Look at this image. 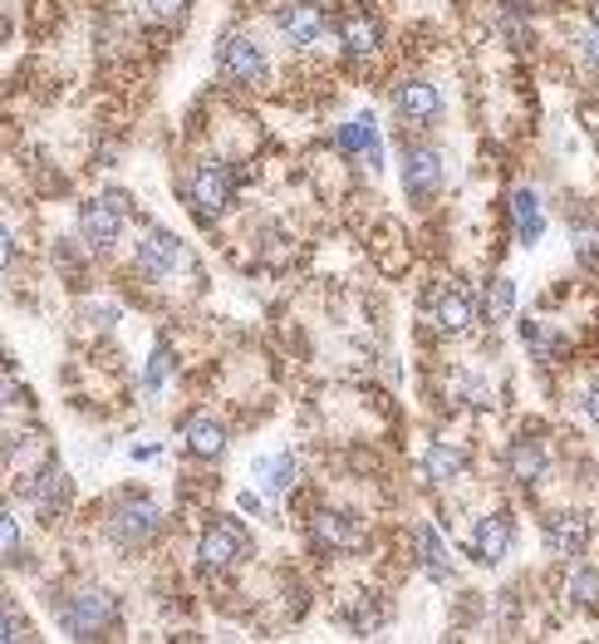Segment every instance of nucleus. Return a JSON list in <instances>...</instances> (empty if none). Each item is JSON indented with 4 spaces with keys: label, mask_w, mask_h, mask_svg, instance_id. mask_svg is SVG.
Segmentation results:
<instances>
[{
    "label": "nucleus",
    "mask_w": 599,
    "mask_h": 644,
    "mask_svg": "<svg viewBox=\"0 0 599 644\" xmlns=\"http://www.w3.org/2000/svg\"><path fill=\"white\" fill-rule=\"evenodd\" d=\"M339 153L354 163V158H364L369 168H378V158H384V144H378V123L369 119V113H359L354 123H339V134H335Z\"/></svg>",
    "instance_id": "17"
},
{
    "label": "nucleus",
    "mask_w": 599,
    "mask_h": 644,
    "mask_svg": "<svg viewBox=\"0 0 599 644\" xmlns=\"http://www.w3.org/2000/svg\"><path fill=\"white\" fill-rule=\"evenodd\" d=\"M511 542H516V527H511L507 511H491V517H482L477 532H472V556H477V566H501L511 552Z\"/></svg>",
    "instance_id": "14"
},
{
    "label": "nucleus",
    "mask_w": 599,
    "mask_h": 644,
    "mask_svg": "<svg viewBox=\"0 0 599 644\" xmlns=\"http://www.w3.org/2000/svg\"><path fill=\"white\" fill-rule=\"evenodd\" d=\"M123 222H128V197L123 193L93 197V202H84V212H79V232L93 251H109V246L123 236Z\"/></svg>",
    "instance_id": "7"
},
{
    "label": "nucleus",
    "mask_w": 599,
    "mask_h": 644,
    "mask_svg": "<svg viewBox=\"0 0 599 644\" xmlns=\"http://www.w3.org/2000/svg\"><path fill=\"white\" fill-rule=\"evenodd\" d=\"M507 472L521 482V487H536V482L550 472V453H546V443H536V438H516V443L507 448Z\"/></svg>",
    "instance_id": "19"
},
{
    "label": "nucleus",
    "mask_w": 599,
    "mask_h": 644,
    "mask_svg": "<svg viewBox=\"0 0 599 644\" xmlns=\"http://www.w3.org/2000/svg\"><path fill=\"white\" fill-rule=\"evenodd\" d=\"M585 413H589V423H599V379L585 389Z\"/></svg>",
    "instance_id": "34"
},
{
    "label": "nucleus",
    "mask_w": 599,
    "mask_h": 644,
    "mask_svg": "<svg viewBox=\"0 0 599 644\" xmlns=\"http://www.w3.org/2000/svg\"><path fill=\"white\" fill-rule=\"evenodd\" d=\"M0 542H5V566H21V522H15V511L0 517Z\"/></svg>",
    "instance_id": "31"
},
{
    "label": "nucleus",
    "mask_w": 599,
    "mask_h": 644,
    "mask_svg": "<svg viewBox=\"0 0 599 644\" xmlns=\"http://www.w3.org/2000/svg\"><path fill=\"white\" fill-rule=\"evenodd\" d=\"M251 552H255V542L236 517H212L202 542H197V566H202L207 575H232L236 566L251 561Z\"/></svg>",
    "instance_id": "2"
},
{
    "label": "nucleus",
    "mask_w": 599,
    "mask_h": 644,
    "mask_svg": "<svg viewBox=\"0 0 599 644\" xmlns=\"http://www.w3.org/2000/svg\"><path fill=\"white\" fill-rule=\"evenodd\" d=\"M511 222H516L521 246H536L540 236H546V207H540V197L531 193V187H516V193H511Z\"/></svg>",
    "instance_id": "20"
},
{
    "label": "nucleus",
    "mask_w": 599,
    "mask_h": 644,
    "mask_svg": "<svg viewBox=\"0 0 599 644\" xmlns=\"http://www.w3.org/2000/svg\"><path fill=\"white\" fill-rule=\"evenodd\" d=\"M232 197H236V183L222 163H202L187 177V207H192L202 222H216V216L232 207Z\"/></svg>",
    "instance_id": "8"
},
{
    "label": "nucleus",
    "mask_w": 599,
    "mask_h": 644,
    "mask_svg": "<svg viewBox=\"0 0 599 644\" xmlns=\"http://www.w3.org/2000/svg\"><path fill=\"white\" fill-rule=\"evenodd\" d=\"M226 423L222 419H212V413H192L187 419V429H183V443H187V453L192 458H202V462H212V458H222L226 453Z\"/></svg>",
    "instance_id": "18"
},
{
    "label": "nucleus",
    "mask_w": 599,
    "mask_h": 644,
    "mask_svg": "<svg viewBox=\"0 0 599 644\" xmlns=\"http://www.w3.org/2000/svg\"><path fill=\"white\" fill-rule=\"evenodd\" d=\"M501 35H507V40L516 45V50H526V45H531V25L521 21L516 11H507V15H501Z\"/></svg>",
    "instance_id": "32"
},
{
    "label": "nucleus",
    "mask_w": 599,
    "mask_h": 644,
    "mask_svg": "<svg viewBox=\"0 0 599 644\" xmlns=\"http://www.w3.org/2000/svg\"><path fill=\"white\" fill-rule=\"evenodd\" d=\"M570 246H575V261L589 271H599V226L585 222V216H575L570 222Z\"/></svg>",
    "instance_id": "25"
},
{
    "label": "nucleus",
    "mask_w": 599,
    "mask_h": 644,
    "mask_svg": "<svg viewBox=\"0 0 599 644\" xmlns=\"http://www.w3.org/2000/svg\"><path fill=\"white\" fill-rule=\"evenodd\" d=\"M158 453H163L158 443H138V448H133V458H138V462H148V458H158Z\"/></svg>",
    "instance_id": "35"
},
{
    "label": "nucleus",
    "mask_w": 599,
    "mask_h": 644,
    "mask_svg": "<svg viewBox=\"0 0 599 644\" xmlns=\"http://www.w3.org/2000/svg\"><path fill=\"white\" fill-rule=\"evenodd\" d=\"M142 11L158 25H183L187 11H192V0H142Z\"/></svg>",
    "instance_id": "28"
},
{
    "label": "nucleus",
    "mask_w": 599,
    "mask_h": 644,
    "mask_svg": "<svg viewBox=\"0 0 599 644\" xmlns=\"http://www.w3.org/2000/svg\"><path fill=\"white\" fill-rule=\"evenodd\" d=\"M183 256H187V251H183V236L167 232V226H148L133 261H138V271H142L148 281H167L177 267H183Z\"/></svg>",
    "instance_id": "9"
},
{
    "label": "nucleus",
    "mask_w": 599,
    "mask_h": 644,
    "mask_svg": "<svg viewBox=\"0 0 599 644\" xmlns=\"http://www.w3.org/2000/svg\"><path fill=\"white\" fill-rule=\"evenodd\" d=\"M462 468H467V448H458V443H447V438L427 443V453H423V478L427 482H452Z\"/></svg>",
    "instance_id": "22"
},
{
    "label": "nucleus",
    "mask_w": 599,
    "mask_h": 644,
    "mask_svg": "<svg viewBox=\"0 0 599 644\" xmlns=\"http://www.w3.org/2000/svg\"><path fill=\"white\" fill-rule=\"evenodd\" d=\"M335 30H339V45H345L349 60H374V54L384 50V25H378V15H369L364 5H345Z\"/></svg>",
    "instance_id": "10"
},
{
    "label": "nucleus",
    "mask_w": 599,
    "mask_h": 644,
    "mask_svg": "<svg viewBox=\"0 0 599 644\" xmlns=\"http://www.w3.org/2000/svg\"><path fill=\"white\" fill-rule=\"evenodd\" d=\"M458 404H472V409H491V404H497V394H491L487 379L462 374V379H458Z\"/></svg>",
    "instance_id": "27"
},
{
    "label": "nucleus",
    "mask_w": 599,
    "mask_h": 644,
    "mask_svg": "<svg viewBox=\"0 0 599 644\" xmlns=\"http://www.w3.org/2000/svg\"><path fill=\"white\" fill-rule=\"evenodd\" d=\"M511 310H516V281H511V276H491L487 281V300H482V320L507 325Z\"/></svg>",
    "instance_id": "24"
},
{
    "label": "nucleus",
    "mask_w": 599,
    "mask_h": 644,
    "mask_svg": "<svg viewBox=\"0 0 599 644\" xmlns=\"http://www.w3.org/2000/svg\"><path fill=\"white\" fill-rule=\"evenodd\" d=\"M15 492H21V501H30L40 517H60V511L74 501V478L64 472L60 458H45V468L40 472H25Z\"/></svg>",
    "instance_id": "5"
},
{
    "label": "nucleus",
    "mask_w": 599,
    "mask_h": 644,
    "mask_svg": "<svg viewBox=\"0 0 599 644\" xmlns=\"http://www.w3.org/2000/svg\"><path fill=\"white\" fill-rule=\"evenodd\" d=\"M579 45H585V60L599 70V21H595V25H585V40H579Z\"/></svg>",
    "instance_id": "33"
},
{
    "label": "nucleus",
    "mask_w": 599,
    "mask_h": 644,
    "mask_svg": "<svg viewBox=\"0 0 599 644\" xmlns=\"http://www.w3.org/2000/svg\"><path fill=\"white\" fill-rule=\"evenodd\" d=\"M216 70H222V79L241 84V89H261V84L271 79V54H265L251 35L232 30L216 45Z\"/></svg>",
    "instance_id": "3"
},
{
    "label": "nucleus",
    "mask_w": 599,
    "mask_h": 644,
    "mask_svg": "<svg viewBox=\"0 0 599 644\" xmlns=\"http://www.w3.org/2000/svg\"><path fill=\"white\" fill-rule=\"evenodd\" d=\"M167 369H173V349L158 345V349H153V359H148V369H142V384H148V389H163Z\"/></svg>",
    "instance_id": "30"
},
{
    "label": "nucleus",
    "mask_w": 599,
    "mask_h": 644,
    "mask_svg": "<svg viewBox=\"0 0 599 644\" xmlns=\"http://www.w3.org/2000/svg\"><path fill=\"white\" fill-rule=\"evenodd\" d=\"M275 25H280V35L295 45V50H315V45L325 40V30H329L325 11H320L315 0H290V5L275 15Z\"/></svg>",
    "instance_id": "12"
},
{
    "label": "nucleus",
    "mask_w": 599,
    "mask_h": 644,
    "mask_svg": "<svg viewBox=\"0 0 599 644\" xmlns=\"http://www.w3.org/2000/svg\"><path fill=\"white\" fill-rule=\"evenodd\" d=\"M0 640L5 644H25V640H35V624L21 615V605L15 600H5V624H0Z\"/></svg>",
    "instance_id": "29"
},
{
    "label": "nucleus",
    "mask_w": 599,
    "mask_h": 644,
    "mask_svg": "<svg viewBox=\"0 0 599 644\" xmlns=\"http://www.w3.org/2000/svg\"><path fill=\"white\" fill-rule=\"evenodd\" d=\"M565 595L575 605H599V571H595V566H575L570 581H565Z\"/></svg>",
    "instance_id": "26"
},
{
    "label": "nucleus",
    "mask_w": 599,
    "mask_h": 644,
    "mask_svg": "<svg viewBox=\"0 0 599 644\" xmlns=\"http://www.w3.org/2000/svg\"><path fill=\"white\" fill-rule=\"evenodd\" d=\"M113 624H118V595L99 591V585H84L70 600H60V630L70 640H109Z\"/></svg>",
    "instance_id": "1"
},
{
    "label": "nucleus",
    "mask_w": 599,
    "mask_h": 644,
    "mask_svg": "<svg viewBox=\"0 0 599 644\" xmlns=\"http://www.w3.org/2000/svg\"><path fill=\"white\" fill-rule=\"evenodd\" d=\"M589 546V517L585 511H556L546 522V552L570 561V556H585Z\"/></svg>",
    "instance_id": "15"
},
{
    "label": "nucleus",
    "mask_w": 599,
    "mask_h": 644,
    "mask_svg": "<svg viewBox=\"0 0 599 644\" xmlns=\"http://www.w3.org/2000/svg\"><path fill=\"white\" fill-rule=\"evenodd\" d=\"M394 109L403 113L408 123H437L442 119V94H437V84H427V79H403L394 94Z\"/></svg>",
    "instance_id": "16"
},
{
    "label": "nucleus",
    "mask_w": 599,
    "mask_h": 644,
    "mask_svg": "<svg viewBox=\"0 0 599 644\" xmlns=\"http://www.w3.org/2000/svg\"><path fill=\"white\" fill-rule=\"evenodd\" d=\"M295 472H300V468H295L290 453H271V458H255V478H261V487L271 492L275 501H280L285 492L295 487Z\"/></svg>",
    "instance_id": "23"
},
{
    "label": "nucleus",
    "mask_w": 599,
    "mask_h": 644,
    "mask_svg": "<svg viewBox=\"0 0 599 644\" xmlns=\"http://www.w3.org/2000/svg\"><path fill=\"white\" fill-rule=\"evenodd\" d=\"M305 536H310V546H315L320 556H339V552H354V546L364 542V522H359L354 511L320 507L315 517H310Z\"/></svg>",
    "instance_id": "6"
},
{
    "label": "nucleus",
    "mask_w": 599,
    "mask_h": 644,
    "mask_svg": "<svg viewBox=\"0 0 599 644\" xmlns=\"http://www.w3.org/2000/svg\"><path fill=\"white\" fill-rule=\"evenodd\" d=\"M447 173H442V158L433 153V148H413V153L403 158V193L413 197V202H433L437 193H442Z\"/></svg>",
    "instance_id": "13"
},
{
    "label": "nucleus",
    "mask_w": 599,
    "mask_h": 644,
    "mask_svg": "<svg viewBox=\"0 0 599 644\" xmlns=\"http://www.w3.org/2000/svg\"><path fill=\"white\" fill-rule=\"evenodd\" d=\"M158 527H163V511L148 497H123V501H113V511H109V542L123 546V552L148 546L158 536Z\"/></svg>",
    "instance_id": "4"
},
{
    "label": "nucleus",
    "mask_w": 599,
    "mask_h": 644,
    "mask_svg": "<svg viewBox=\"0 0 599 644\" xmlns=\"http://www.w3.org/2000/svg\"><path fill=\"white\" fill-rule=\"evenodd\" d=\"M413 556H417V566L427 571V581H447L452 575V561H447V546H442V536H437V527H417L413 532Z\"/></svg>",
    "instance_id": "21"
},
{
    "label": "nucleus",
    "mask_w": 599,
    "mask_h": 644,
    "mask_svg": "<svg viewBox=\"0 0 599 644\" xmlns=\"http://www.w3.org/2000/svg\"><path fill=\"white\" fill-rule=\"evenodd\" d=\"M427 315H433V325L442 330V335H462V330L482 315V300L472 286H442L433 296V310H427Z\"/></svg>",
    "instance_id": "11"
}]
</instances>
